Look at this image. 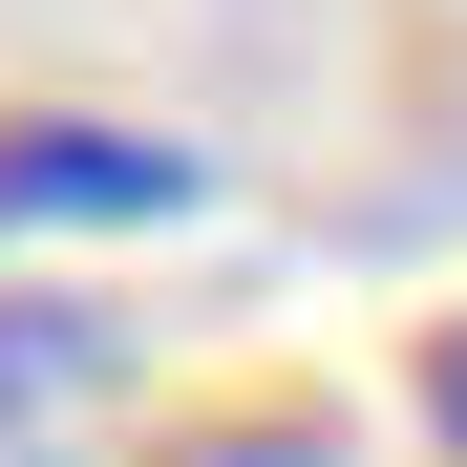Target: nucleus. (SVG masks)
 <instances>
[{"instance_id":"nucleus-4","label":"nucleus","mask_w":467,"mask_h":467,"mask_svg":"<svg viewBox=\"0 0 467 467\" xmlns=\"http://www.w3.org/2000/svg\"><path fill=\"white\" fill-rule=\"evenodd\" d=\"M0 467H64V446H43V425H0Z\"/></svg>"},{"instance_id":"nucleus-3","label":"nucleus","mask_w":467,"mask_h":467,"mask_svg":"<svg viewBox=\"0 0 467 467\" xmlns=\"http://www.w3.org/2000/svg\"><path fill=\"white\" fill-rule=\"evenodd\" d=\"M425 425H446V467H467V319L425 340Z\"/></svg>"},{"instance_id":"nucleus-2","label":"nucleus","mask_w":467,"mask_h":467,"mask_svg":"<svg viewBox=\"0 0 467 467\" xmlns=\"http://www.w3.org/2000/svg\"><path fill=\"white\" fill-rule=\"evenodd\" d=\"M107 382H128V319H107V297H0V425L64 446Z\"/></svg>"},{"instance_id":"nucleus-1","label":"nucleus","mask_w":467,"mask_h":467,"mask_svg":"<svg viewBox=\"0 0 467 467\" xmlns=\"http://www.w3.org/2000/svg\"><path fill=\"white\" fill-rule=\"evenodd\" d=\"M213 171L192 149H149V128H0V234H149V213H192Z\"/></svg>"}]
</instances>
